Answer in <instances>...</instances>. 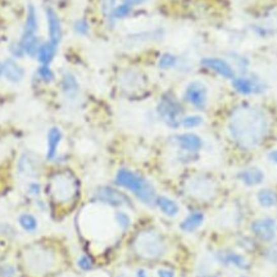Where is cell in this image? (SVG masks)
I'll return each mask as SVG.
<instances>
[{"instance_id":"6da1fadb","label":"cell","mask_w":277,"mask_h":277,"mask_svg":"<svg viewBox=\"0 0 277 277\" xmlns=\"http://www.w3.org/2000/svg\"><path fill=\"white\" fill-rule=\"evenodd\" d=\"M228 131L235 143L244 149L258 147L268 131L266 114L258 108L243 106L235 109L228 121Z\"/></svg>"},{"instance_id":"7a4b0ae2","label":"cell","mask_w":277,"mask_h":277,"mask_svg":"<svg viewBox=\"0 0 277 277\" xmlns=\"http://www.w3.org/2000/svg\"><path fill=\"white\" fill-rule=\"evenodd\" d=\"M116 182L132 191L143 203L148 204V205H153L157 200V194H155V189L153 188V185L147 181L144 177L138 176L128 169H120L116 176Z\"/></svg>"},{"instance_id":"3957f363","label":"cell","mask_w":277,"mask_h":277,"mask_svg":"<svg viewBox=\"0 0 277 277\" xmlns=\"http://www.w3.org/2000/svg\"><path fill=\"white\" fill-rule=\"evenodd\" d=\"M135 250L138 256L145 259H157L164 254V243L154 231H143L135 240Z\"/></svg>"},{"instance_id":"277c9868","label":"cell","mask_w":277,"mask_h":277,"mask_svg":"<svg viewBox=\"0 0 277 277\" xmlns=\"http://www.w3.org/2000/svg\"><path fill=\"white\" fill-rule=\"evenodd\" d=\"M49 190L53 199L58 203H68L75 198L79 190L76 179L68 172L57 174L52 177L49 185Z\"/></svg>"},{"instance_id":"5b68a950","label":"cell","mask_w":277,"mask_h":277,"mask_svg":"<svg viewBox=\"0 0 277 277\" xmlns=\"http://www.w3.org/2000/svg\"><path fill=\"white\" fill-rule=\"evenodd\" d=\"M26 263L31 271L36 273H45L55 263L54 254L44 248H31L26 252Z\"/></svg>"},{"instance_id":"8992f818","label":"cell","mask_w":277,"mask_h":277,"mask_svg":"<svg viewBox=\"0 0 277 277\" xmlns=\"http://www.w3.org/2000/svg\"><path fill=\"white\" fill-rule=\"evenodd\" d=\"M158 113L160 118L169 126V127H179L181 125L180 116L182 113V109L180 104L171 96H164L162 101L158 106Z\"/></svg>"},{"instance_id":"52a82bcc","label":"cell","mask_w":277,"mask_h":277,"mask_svg":"<svg viewBox=\"0 0 277 277\" xmlns=\"http://www.w3.org/2000/svg\"><path fill=\"white\" fill-rule=\"evenodd\" d=\"M188 191L193 198L206 200V199L213 198L216 193V186L206 177H194L189 181Z\"/></svg>"},{"instance_id":"ba28073f","label":"cell","mask_w":277,"mask_h":277,"mask_svg":"<svg viewBox=\"0 0 277 277\" xmlns=\"http://www.w3.org/2000/svg\"><path fill=\"white\" fill-rule=\"evenodd\" d=\"M185 99L195 108L203 109L208 99V90L206 86L200 81L190 82L185 90Z\"/></svg>"},{"instance_id":"9c48e42d","label":"cell","mask_w":277,"mask_h":277,"mask_svg":"<svg viewBox=\"0 0 277 277\" xmlns=\"http://www.w3.org/2000/svg\"><path fill=\"white\" fill-rule=\"evenodd\" d=\"M253 234L262 241H272L276 236V222L271 218H262L252 223Z\"/></svg>"},{"instance_id":"30bf717a","label":"cell","mask_w":277,"mask_h":277,"mask_svg":"<svg viewBox=\"0 0 277 277\" xmlns=\"http://www.w3.org/2000/svg\"><path fill=\"white\" fill-rule=\"evenodd\" d=\"M95 196L98 200L103 201V203L112 206H122L125 205V204H130L128 199L126 198L123 194H121L120 191L117 190H114V189L108 188V186L99 188L98 190H96Z\"/></svg>"},{"instance_id":"8fae6325","label":"cell","mask_w":277,"mask_h":277,"mask_svg":"<svg viewBox=\"0 0 277 277\" xmlns=\"http://www.w3.org/2000/svg\"><path fill=\"white\" fill-rule=\"evenodd\" d=\"M201 64L206 68H211L212 71L217 72L218 75H221L225 79L232 80L235 76L232 67L221 58H204V59H201Z\"/></svg>"},{"instance_id":"7c38bea8","label":"cell","mask_w":277,"mask_h":277,"mask_svg":"<svg viewBox=\"0 0 277 277\" xmlns=\"http://www.w3.org/2000/svg\"><path fill=\"white\" fill-rule=\"evenodd\" d=\"M46 18H48V32L50 36V43L57 46L62 38V28L60 21L54 9L46 8Z\"/></svg>"},{"instance_id":"4fadbf2b","label":"cell","mask_w":277,"mask_h":277,"mask_svg":"<svg viewBox=\"0 0 277 277\" xmlns=\"http://www.w3.org/2000/svg\"><path fill=\"white\" fill-rule=\"evenodd\" d=\"M234 87L237 92L243 94V95H250L254 92L263 91V85L259 84L258 80L245 79V77H239V79L234 80Z\"/></svg>"},{"instance_id":"5bb4252c","label":"cell","mask_w":277,"mask_h":277,"mask_svg":"<svg viewBox=\"0 0 277 277\" xmlns=\"http://www.w3.org/2000/svg\"><path fill=\"white\" fill-rule=\"evenodd\" d=\"M19 172L26 176L35 177L40 171V160L32 154H23L18 164Z\"/></svg>"},{"instance_id":"9a60e30c","label":"cell","mask_w":277,"mask_h":277,"mask_svg":"<svg viewBox=\"0 0 277 277\" xmlns=\"http://www.w3.org/2000/svg\"><path fill=\"white\" fill-rule=\"evenodd\" d=\"M4 65V72L3 75L6 76V79L8 81L13 82V84H17V82L21 81L25 76V70L13 59H7L6 62L3 63Z\"/></svg>"},{"instance_id":"2e32d148","label":"cell","mask_w":277,"mask_h":277,"mask_svg":"<svg viewBox=\"0 0 277 277\" xmlns=\"http://www.w3.org/2000/svg\"><path fill=\"white\" fill-rule=\"evenodd\" d=\"M177 143L184 150L199 152L203 147V140L195 133H182L177 136Z\"/></svg>"},{"instance_id":"e0dca14e","label":"cell","mask_w":277,"mask_h":277,"mask_svg":"<svg viewBox=\"0 0 277 277\" xmlns=\"http://www.w3.org/2000/svg\"><path fill=\"white\" fill-rule=\"evenodd\" d=\"M237 179L241 180L248 186H254V185L261 184L264 180V174L257 167H250V168L244 169V171L237 174Z\"/></svg>"},{"instance_id":"ac0fdd59","label":"cell","mask_w":277,"mask_h":277,"mask_svg":"<svg viewBox=\"0 0 277 277\" xmlns=\"http://www.w3.org/2000/svg\"><path fill=\"white\" fill-rule=\"evenodd\" d=\"M62 131L58 127H52L48 132V152H46V158L49 160L54 159L57 155L58 147L62 142Z\"/></svg>"},{"instance_id":"d6986e66","label":"cell","mask_w":277,"mask_h":277,"mask_svg":"<svg viewBox=\"0 0 277 277\" xmlns=\"http://www.w3.org/2000/svg\"><path fill=\"white\" fill-rule=\"evenodd\" d=\"M38 16H36V9L32 4L28 6L27 9V18H26L25 31H23V36L22 39H28L35 36L36 31H38Z\"/></svg>"},{"instance_id":"ffe728a7","label":"cell","mask_w":277,"mask_h":277,"mask_svg":"<svg viewBox=\"0 0 277 277\" xmlns=\"http://www.w3.org/2000/svg\"><path fill=\"white\" fill-rule=\"evenodd\" d=\"M155 203H157L158 208H159L164 215L168 216V217H175L180 211L179 204H177L176 201L172 200V199L167 198V196H157Z\"/></svg>"},{"instance_id":"44dd1931","label":"cell","mask_w":277,"mask_h":277,"mask_svg":"<svg viewBox=\"0 0 277 277\" xmlns=\"http://www.w3.org/2000/svg\"><path fill=\"white\" fill-rule=\"evenodd\" d=\"M204 222V215L200 212H194L191 215H189L188 217L185 218L181 223H180V227L181 230L186 231V232H191V231H195L196 228L200 227L201 223Z\"/></svg>"},{"instance_id":"7402d4cb","label":"cell","mask_w":277,"mask_h":277,"mask_svg":"<svg viewBox=\"0 0 277 277\" xmlns=\"http://www.w3.org/2000/svg\"><path fill=\"white\" fill-rule=\"evenodd\" d=\"M55 48L57 46L53 45L52 43H44L43 45H40L38 52V60L43 65H48L53 60L55 54Z\"/></svg>"},{"instance_id":"603a6c76","label":"cell","mask_w":277,"mask_h":277,"mask_svg":"<svg viewBox=\"0 0 277 277\" xmlns=\"http://www.w3.org/2000/svg\"><path fill=\"white\" fill-rule=\"evenodd\" d=\"M62 87H63V92H64L65 95H67L70 99L76 98L77 94H79V84H77L76 79L70 74L65 75V76L63 77Z\"/></svg>"},{"instance_id":"cb8c5ba5","label":"cell","mask_w":277,"mask_h":277,"mask_svg":"<svg viewBox=\"0 0 277 277\" xmlns=\"http://www.w3.org/2000/svg\"><path fill=\"white\" fill-rule=\"evenodd\" d=\"M257 199L258 203L264 208H271L277 204V195L269 189H262L258 194H257Z\"/></svg>"},{"instance_id":"d4e9b609","label":"cell","mask_w":277,"mask_h":277,"mask_svg":"<svg viewBox=\"0 0 277 277\" xmlns=\"http://www.w3.org/2000/svg\"><path fill=\"white\" fill-rule=\"evenodd\" d=\"M21 46H22L23 53L28 54L30 57H35V55H38L39 48H40V45H39V39L36 38V36H32V38H28V39H22Z\"/></svg>"},{"instance_id":"484cf974","label":"cell","mask_w":277,"mask_h":277,"mask_svg":"<svg viewBox=\"0 0 277 277\" xmlns=\"http://www.w3.org/2000/svg\"><path fill=\"white\" fill-rule=\"evenodd\" d=\"M218 259H220L221 262H223V263L234 264V266L239 267V268H244V267H247V262H245V259L243 258L241 256L235 254V253H225V254H221Z\"/></svg>"},{"instance_id":"4316f807","label":"cell","mask_w":277,"mask_h":277,"mask_svg":"<svg viewBox=\"0 0 277 277\" xmlns=\"http://www.w3.org/2000/svg\"><path fill=\"white\" fill-rule=\"evenodd\" d=\"M19 225L25 231L33 232L38 228V221L32 215H21L19 216Z\"/></svg>"},{"instance_id":"83f0119b","label":"cell","mask_w":277,"mask_h":277,"mask_svg":"<svg viewBox=\"0 0 277 277\" xmlns=\"http://www.w3.org/2000/svg\"><path fill=\"white\" fill-rule=\"evenodd\" d=\"M201 123H203V117L200 116H188L181 120V125L186 128L198 127Z\"/></svg>"},{"instance_id":"f1b7e54d","label":"cell","mask_w":277,"mask_h":277,"mask_svg":"<svg viewBox=\"0 0 277 277\" xmlns=\"http://www.w3.org/2000/svg\"><path fill=\"white\" fill-rule=\"evenodd\" d=\"M158 64H159V67L162 68V70H168V68L174 67V65L176 64V57L167 53V54H163L160 57Z\"/></svg>"},{"instance_id":"f546056e","label":"cell","mask_w":277,"mask_h":277,"mask_svg":"<svg viewBox=\"0 0 277 277\" xmlns=\"http://www.w3.org/2000/svg\"><path fill=\"white\" fill-rule=\"evenodd\" d=\"M131 12V6H128V4H121V6L116 7V8L112 11V16L114 17V18H123V17L128 16Z\"/></svg>"},{"instance_id":"4dcf8cb0","label":"cell","mask_w":277,"mask_h":277,"mask_svg":"<svg viewBox=\"0 0 277 277\" xmlns=\"http://www.w3.org/2000/svg\"><path fill=\"white\" fill-rule=\"evenodd\" d=\"M114 218H116V221H117L118 226H120L121 228H123V230H126L131 223L130 217L123 212H117L116 213V216H114Z\"/></svg>"},{"instance_id":"1f68e13d","label":"cell","mask_w":277,"mask_h":277,"mask_svg":"<svg viewBox=\"0 0 277 277\" xmlns=\"http://www.w3.org/2000/svg\"><path fill=\"white\" fill-rule=\"evenodd\" d=\"M39 75H40L41 79L45 80L46 82L53 81V80H54V75H53L52 70H50L48 65H43V67L39 68Z\"/></svg>"},{"instance_id":"d6a6232c","label":"cell","mask_w":277,"mask_h":277,"mask_svg":"<svg viewBox=\"0 0 277 277\" xmlns=\"http://www.w3.org/2000/svg\"><path fill=\"white\" fill-rule=\"evenodd\" d=\"M75 31L80 33V35H86L89 32V26H87V23L84 19H81V21H77L75 23Z\"/></svg>"},{"instance_id":"836d02e7","label":"cell","mask_w":277,"mask_h":277,"mask_svg":"<svg viewBox=\"0 0 277 277\" xmlns=\"http://www.w3.org/2000/svg\"><path fill=\"white\" fill-rule=\"evenodd\" d=\"M77 264H79L80 268L84 269V271H90V269L92 268L91 259H90L89 257H86V256H82L81 258L79 259V262H77Z\"/></svg>"},{"instance_id":"e575fe53","label":"cell","mask_w":277,"mask_h":277,"mask_svg":"<svg viewBox=\"0 0 277 277\" xmlns=\"http://www.w3.org/2000/svg\"><path fill=\"white\" fill-rule=\"evenodd\" d=\"M158 277H175V273L171 269H159Z\"/></svg>"},{"instance_id":"d590c367","label":"cell","mask_w":277,"mask_h":277,"mask_svg":"<svg viewBox=\"0 0 277 277\" xmlns=\"http://www.w3.org/2000/svg\"><path fill=\"white\" fill-rule=\"evenodd\" d=\"M28 190H30V193L33 194V195H38V194L40 193V185L31 184L30 189H28Z\"/></svg>"},{"instance_id":"8d00e7d4","label":"cell","mask_w":277,"mask_h":277,"mask_svg":"<svg viewBox=\"0 0 277 277\" xmlns=\"http://www.w3.org/2000/svg\"><path fill=\"white\" fill-rule=\"evenodd\" d=\"M144 2H147V0H123V3L128 4V6H138Z\"/></svg>"},{"instance_id":"74e56055","label":"cell","mask_w":277,"mask_h":277,"mask_svg":"<svg viewBox=\"0 0 277 277\" xmlns=\"http://www.w3.org/2000/svg\"><path fill=\"white\" fill-rule=\"evenodd\" d=\"M269 159L273 160L274 163H277V150H273L272 153H269Z\"/></svg>"},{"instance_id":"f35d334b","label":"cell","mask_w":277,"mask_h":277,"mask_svg":"<svg viewBox=\"0 0 277 277\" xmlns=\"http://www.w3.org/2000/svg\"><path fill=\"white\" fill-rule=\"evenodd\" d=\"M137 277H148L147 271H145V269H138V271H137Z\"/></svg>"},{"instance_id":"ab89813d","label":"cell","mask_w":277,"mask_h":277,"mask_svg":"<svg viewBox=\"0 0 277 277\" xmlns=\"http://www.w3.org/2000/svg\"><path fill=\"white\" fill-rule=\"evenodd\" d=\"M3 72H4V65L3 63H0V76L3 75Z\"/></svg>"}]
</instances>
